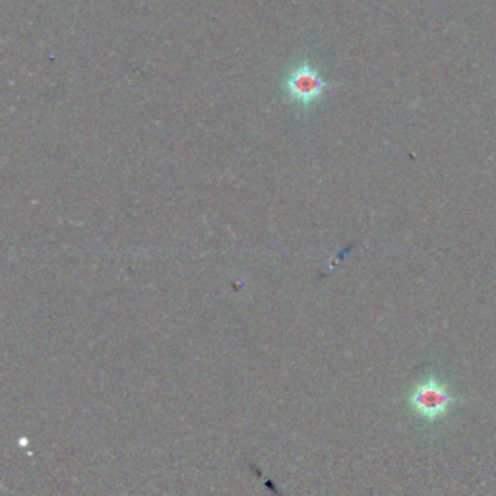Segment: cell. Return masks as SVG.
<instances>
[{"label": "cell", "instance_id": "obj_1", "mask_svg": "<svg viewBox=\"0 0 496 496\" xmlns=\"http://www.w3.org/2000/svg\"><path fill=\"white\" fill-rule=\"evenodd\" d=\"M409 404L413 411L421 415L423 419L437 421L448 413L452 397L442 382H438L437 378H427L413 388L409 396Z\"/></svg>", "mask_w": 496, "mask_h": 496}, {"label": "cell", "instance_id": "obj_2", "mask_svg": "<svg viewBox=\"0 0 496 496\" xmlns=\"http://www.w3.org/2000/svg\"><path fill=\"white\" fill-rule=\"evenodd\" d=\"M287 91H290L291 98L299 103H311L322 95L324 82L314 69L301 67L293 70L290 79H287Z\"/></svg>", "mask_w": 496, "mask_h": 496}]
</instances>
